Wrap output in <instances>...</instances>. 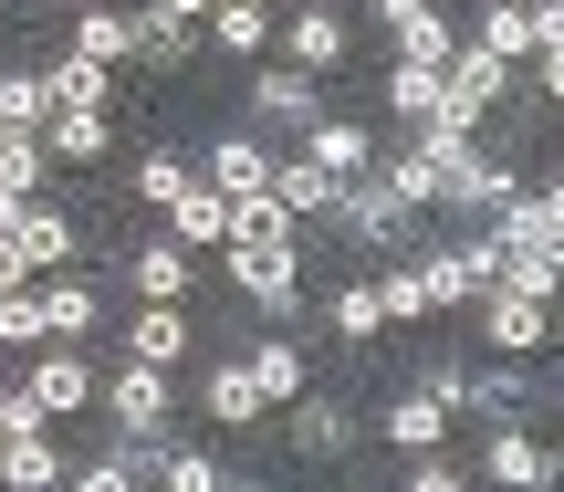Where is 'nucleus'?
I'll return each instance as SVG.
<instances>
[{
    "mask_svg": "<svg viewBox=\"0 0 564 492\" xmlns=\"http://www.w3.org/2000/svg\"><path fill=\"white\" fill-rule=\"evenodd\" d=\"M95 419H105V440L158 451V440H178V377L147 367V356H116V367H95Z\"/></svg>",
    "mask_w": 564,
    "mask_h": 492,
    "instance_id": "nucleus-1",
    "label": "nucleus"
},
{
    "mask_svg": "<svg viewBox=\"0 0 564 492\" xmlns=\"http://www.w3.org/2000/svg\"><path fill=\"white\" fill-rule=\"evenodd\" d=\"M220 272H230V293H241L262 325H303V272H314V252L303 242H220Z\"/></svg>",
    "mask_w": 564,
    "mask_h": 492,
    "instance_id": "nucleus-2",
    "label": "nucleus"
},
{
    "mask_svg": "<svg viewBox=\"0 0 564 492\" xmlns=\"http://www.w3.org/2000/svg\"><path fill=\"white\" fill-rule=\"evenodd\" d=\"M272 42H282V63L314 74V84L356 63V21H345L335 0H293V11H272Z\"/></svg>",
    "mask_w": 564,
    "mask_h": 492,
    "instance_id": "nucleus-3",
    "label": "nucleus"
},
{
    "mask_svg": "<svg viewBox=\"0 0 564 492\" xmlns=\"http://www.w3.org/2000/svg\"><path fill=\"white\" fill-rule=\"evenodd\" d=\"M502 105H512V63L481 53V42H460V53L440 63V126H470V137H481Z\"/></svg>",
    "mask_w": 564,
    "mask_h": 492,
    "instance_id": "nucleus-4",
    "label": "nucleus"
},
{
    "mask_svg": "<svg viewBox=\"0 0 564 492\" xmlns=\"http://www.w3.org/2000/svg\"><path fill=\"white\" fill-rule=\"evenodd\" d=\"M460 42L523 63V53H544V42H564V0H470V11H460Z\"/></svg>",
    "mask_w": 564,
    "mask_h": 492,
    "instance_id": "nucleus-5",
    "label": "nucleus"
},
{
    "mask_svg": "<svg viewBox=\"0 0 564 492\" xmlns=\"http://www.w3.org/2000/svg\"><path fill=\"white\" fill-rule=\"evenodd\" d=\"M188 284H199V252L178 231H137L116 252V293H137V304H188Z\"/></svg>",
    "mask_w": 564,
    "mask_h": 492,
    "instance_id": "nucleus-6",
    "label": "nucleus"
},
{
    "mask_svg": "<svg viewBox=\"0 0 564 492\" xmlns=\"http://www.w3.org/2000/svg\"><path fill=\"white\" fill-rule=\"evenodd\" d=\"M21 388H32V409L63 430V419H84V409H95V356H84V346H63V335H42V346L21 356Z\"/></svg>",
    "mask_w": 564,
    "mask_h": 492,
    "instance_id": "nucleus-7",
    "label": "nucleus"
},
{
    "mask_svg": "<svg viewBox=\"0 0 564 492\" xmlns=\"http://www.w3.org/2000/svg\"><path fill=\"white\" fill-rule=\"evenodd\" d=\"M241 105H251V126H262L272 147H293V137H303V126H314L335 95H324L314 74H293V63H262V74L241 84Z\"/></svg>",
    "mask_w": 564,
    "mask_h": 492,
    "instance_id": "nucleus-8",
    "label": "nucleus"
},
{
    "mask_svg": "<svg viewBox=\"0 0 564 492\" xmlns=\"http://www.w3.org/2000/svg\"><path fill=\"white\" fill-rule=\"evenodd\" d=\"M554 440L533 430V419H481V451H470V472L481 482H512V492H533V482H554Z\"/></svg>",
    "mask_w": 564,
    "mask_h": 492,
    "instance_id": "nucleus-9",
    "label": "nucleus"
},
{
    "mask_svg": "<svg viewBox=\"0 0 564 492\" xmlns=\"http://www.w3.org/2000/svg\"><path fill=\"white\" fill-rule=\"evenodd\" d=\"M42 325L63 335V346H95V325H105V304H116V272H84V263H63V272H42Z\"/></svg>",
    "mask_w": 564,
    "mask_h": 492,
    "instance_id": "nucleus-10",
    "label": "nucleus"
},
{
    "mask_svg": "<svg viewBox=\"0 0 564 492\" xmlns=\"http://www.w3.org/2000/svg\"><path fill=\"white\" fill-rule=\"evenodd\" d=\"M460 314L481 325L491 356H544L554 346V304H533V293H502V284H491V293H470Z\"/></svg>",
    "mask_w": 564,
    "mask_h": 492,
    "instance_id": "nucleus-11",
    "label": "nucleus"
},
{
    "mask_svg": "<svg viewBox=\"0 0 564 492\" xmlns=\"http://www.w3.org/2000/svg\"><path fill=\"white\" fill-rule=\"evenodd\" d=\"M272 419H282V440H293V461H345V451H356V430H366V419L345 409L335 388H303V398H282Z\"/></svg>",
    "mask_w": 564,
    "mask_h": 492,
    "instance_id": "nucleus-12",
    "label": "nucleus"
},
{
    "mask_svg": "<svg viewBox=\"0 0 564 492\" xmlns=\"http://www.w3.org/2000/svg\"><path fill=\"white\" fill-rule=\"evenodd\" d=\"M188 168H199V179L220 189V200H251V189L272 179V137H262V126H220V137H209Z\"/></svg>",
    "mask_w": 564,
    "mask_h": 492,
    "instance_id": "nucleus-13",
    "label": "nucleus"
},
{
    "mask_svg": "<svg viewBox=\"0 0 564 492\" xmlns=\"http://www.w3.org/2000/svg\"><path fill=\"white\" fill-rule=\"evenodd\" d=\"M11 242H21V263H32V284H42V272H63V263H84V221H74V210H53L42 189L21 200Z\"/></svg>",
    "mask_w": 564,
    "mask_h": 492,
    "instance_id": "nucleus-14",
    "label": "nucleus"
},
{
    "mask_svg": "<svg viewBox=\"0 0 564 492\" xmlns=\"http://www.w3.org/2000/svg\"><path fill=\"white\" fill-rule=\"evenodd\" d=\"M199 419H220V430H262V419H272V398L251 388L241 346H220V356L199 367Z\"/></svg>",
    "mask_w": 564,
    "mask_h": 492,
    "instance_id": "nucleus-15",
    "label": "nucleus"
},
{
    "mask_svg": "<svg viewBox=\"0 0 564 492\" xmlns=\"http://www.w3.org/2000/svg\"><path fill=\"white\" fill-rule=\"evenodd\" d=\"M491 242L502 252H564V179L554 189H512V200L491 210Z\"/></svg>",
    "mask_w": 564,
    "mask_h": 492,
    "instance_id": "nucleus-16",
    "label": "nucleus"
},
{
    "mask_svg": "<svg viewBox=\"0 0 564 492\" xmlns=\"http://www.w3.org/2000/svg\"><path fill=\"white\" fill-rule=\"evenodd\" d=\"M63 21H74V42H63V53L105 63V74H126V63H137V0H84V11H63Z\"/></svg>",
    "mask_w": 564,
    "mask_h": 492,
    "instance_id": "nucleus-17",
    "label": "nucleus"
},
{
    "mask_svg": "<svg viewBox=\"0 0 564 492\" xmlns=\"http://www.w3.org/2000/svg\"><path fill=\"white\" fill-rule=\"evenodd\" d=\"M293 147L324 168V179H356V168H377V116H335V105H324V116L303 126Z\"/></svg>",
    "mask_w": 564,
    "mask_h": 492,
    "instance_id": "nucleus-18",
    "label": "nucleus"
},
{
    "mask_svg": "<svg viewBox=\"0 0 564 492\" xmlns=\"http://www.w3.org/2000/svg\"><path fill=\"white\" fill-rule=\"evenodd\" d=\"M241 367H251V388H262L272 409H282V398H303V388H314V356H303V346H293L282 325H251V335H241Z\"/></svg>",
    "mask_w": 564,
    "mask_h": 492,
    "instance_id": "nucleus-19",
    "label": "nucleus"
},
{
    "mask_svg": "<svg viewBox=\"0 0 564 492\" xmlns=\"http://www.w3.org/2000/svg\"><path fill=\"white\" fill-rule=\"evenodd\" d=\"M116 346L178 377V367H188V346H199V325H188V304H137V314H126V335H116Z\"/></svg>",
    "mask_w": 564,
    "mask_h": 492,
    "instance_id": "nucleus-20",
    "label": "nucleus"
},
{
    "mask_svg": "<svg viewBox=\"0 0 564 492\" xmlns=\"http://www.w3.org/2000/svg\"><path fill=\"white\" fill-rule=\"evenodd\" d=\"M105 147H116V116H95V105H53L42 116V158L53 168H105Z\"/></svg>",
    "mask_w": 564,
    "mask_h": 492,
    "instance_id": "nucleus-21",
    "label": "nucleus"
},
{
    "mask_svg": "<svg viewBox=\"0 0 564 492\" xmlns=\"http://www.w3.org/2000/svg\"><path fill=\"white\" fill-rule=\"evenodd\" d=\"M387 137H419V126H440V63H387Z\"/></svg>",
    "mask_w": 564,
    "mask_h": 492,
    "instance_id": "nucleus-22",
    "label": "nucleus"
},
{
    "mask_svg": "<svg viewBox=\"0 0 564 492\" xmlns=\"http://www.w3.org/2000/svg\"><path fill=\"white\" fill-rule=\"evenodd\" d=\"M324 325H335V346H387V304H377V272H345V284L324 293Z\"/></svg>",
    "mask_w": 564,
    "mask_h": 492,
    "instance_id": "nucleus-23",
    "label": "nucleus"
},
{
    "mask_svg": "<svg viewBox=\"0 0 564 492\" xmlns=\"http://www.w3.org/2000/svg\"><path fill=\"white\" fill-rule=\"evenodd\" d=\"M377 430H387V461H398V451H429V440H449L460 419H449V409H440L429 388H398V398L377 409Z\"/></svg>",
    "mask_w": 564,
    "mask_h": 492,
    "instance_id": "nucleus-24",
    "label": "nucleus"
},
{
    "mask_svg": "<svg viewBox=\"0 0 564 492\" xmlns=\"http://www.w3.org/2000/svg\"><path fill=\"white\" fill-rule=\"evenodd\" d=\"M63 440H53V419H42V430H0V482L11 492H42V482H63Z\"/></svg>",
    "mask_w": 564,
    "mask_h": 492,
    "instance_id": "nucleus-25",
    "label": "nucleus"
},
{
    "mask_svg": "<svg viewBox=\"0 0 564 492\" xmlns=\"http://www.w3.org/2000/svg\"><path fill=\"white\" fill-rule=\"evenodd\" d=\"M199 21H158V11H147V0H137V63H147V74H188V63H199ZM137 63H126V74H137Z\"/></svg>",
    "mask_w": 564,
    "mask_h": 492,
    "instance_id": "nucleus-26",
    "label": "nucleus"
},
{
    "mask_svg": "<svg viewBox=\"0 0 564 492\" xmlns=\"http://www.w3.org/2000/svg\"><path fill=\"white\" fill-rule=\"evenodd\" d=\"M449 53H460V11H440V0L387 32V63H449Z\"/></svg>",
    "mask_w": 564,
    "mask_h": 492,
    "instance_id": "nucleus-27",
    "label": "nucleus"
},
{
    "mask_svg": "<svg viewBox=\"0 0 564 492\" xmlns=\"http://www.w3.org/2000/svg\"><path fill=\"white\" fill-rule=\"evenodd\" d=\"M167 231H178L188 252H209V242H230V200H220V189L199 179V168H188V189H178V200H167Z\"/></svg>",
    "mask_w": 564,
    "mask_h": 492,
    "instance_id": "nucleus-28",
    "label": "nucleus"
},
{
    "mask_svg": "<svg viewBox=\"0 0 564 492\" xmlns=\"http://www.w3.org/2000/svg\"><path fill=\"white\" fill-rule=\"evenodd\" d=\"M42 84H53V105H95V116H116V95H126V84L105 74V63H84V53H53Z\"/></svg>",
    "mask_w": 564,
    "mask_h": 492,
    "instance_id": "nucleus-29",
    "label": "nucleus"
},
{
    "mask_svg": "<svg viewBox=\"0 0 564 492\" xmlns=\"http://www.w3.org/2000/svg\"><path fill=\"white\" fill-rule=\"evenodd\" d=\"M262 189H272L282 210H293V221H314V210L335 200V179H324V168L303 158V147H272V179H262Z\"/></svg>",
    "mask_w": 564,
    "mask_h": 492,
    "instance_id": "nucleus-30",
    "label": "nucleus"
},
{
    "mask_svg": "<svg viewBox=\"0 0 564 492\" xmlns=\"http://www.w3.org/2000/svg\"><path fill=\"white\" fill-rule=\"evenodd\" d=\"M199 32L209 42H220V53H272V11H262V0H209V21H199Z\"/></svg>",
    "mask_w": 564,
    "mask_h": 492,
    "instance_id": "nucleus-31",
    "label": "nucleus"
},
{
    "mask_svg": "<svg viewBox=\"0 0 564 492\" xmlns=\"http://www.w3.org/2000/svg\"><path fill=\"white\" fill-rule=\"evenodd\" d=\"M230 461L220 451H188V440H158V492H220Z\"/></svg>",
    "mask_w": 564,
    "mask_h": 492,
    "instance_id": "nucleus-32",
    "label": "nucleus"
},
{
    "mask_svg": "<svg viewBox=\"0 0 564 492\" xmlns=\"http://www.w3.org/2000/svg\"><path fill=\"white\" fill-rule=\"evenodd\" d=\"M42 116H53L42 63H0V126H32V137H42Z\"/></svg>",
    "mask_w": 564,
    "mask_h": 492,
    "instance_id": "nucleus-33",
    "label": "nucleus"
},
{
    "mask_svg": "<svg viewBox=\"0 0 564 492\" xmlns=\"http://www.w3.org/2000/svg\"><path fill=\"white\" fill-rule=\"evenodd\" d=\"M398 482H408V492H460V482H470V451H449V440L398 451Z\"/></svg>",
    "mask_w": 564,
    "mask_h": 492,
    "instance_id": "nucleus-34",
    "label": "nucleus"
},
{
    "mask_svg": "<svg viewBox=\"0 0 564 492\" xmlns=\"http://www.w3.org/2000/svg\"><path fill=\"white\" fill-rule=\"evenodd\" d=\"M502 293H533V304H554L564 293V252H502V272H491Z\"/></svg>",
    "mask_w": 564,
    "mask_h": 492,
    "instance_id": "nucleus-35",
    "label": "nucleus"
},
{
    "mask_svg": "<svg viewBox=\"0 0 564 492\" xmlns=\"http://www.w3.org/2000/svg\"><path fill=\"white\" fill-rule=\"evenodd\" d=\"M42 335H53V325H42V293L11 284V293H0V356H32Z\"/></svg>",
    "mask_w": 564,
    "mask_h": 492,
    "instance_id": "nucleus-36",
    "label": "nucleus"
},
{
    "mask_svg": "<svg viewBox=\"0 0 564 492\" xmlns=\"http://www.w3.org/2000/svg\"><path fill=\"white\" fill-rule=\"evenodd\" d=\"M178 189H188V158H178V147H147V158H137V200H147V210H167Z\"/></svg>",
    "mask_w": 564,
    "mask_h": 492,
    "instance_id": "nucleus-37",
    "label": "nucleus"
},
{
    "mask_svg": "<svg viewBox=\"0 0 564 492\" xmlns=\"http://www.w3.org/2000/svg\"><path fill=\"white\" fill-rule=\"evenodd\" d=\"M158 21H209V0H147Z\"/></svg>",
    "mask_w": 564,
    "mask_h": 492,
    "instance_id": "nucleus-38",
    "label": "nucleus"
},
{
    "mask_svg": "<svg viewBox=\"0 0 564 492\" xmlns=\"http://www.w3.org/2000/svg\"><path fill=\"white\" fill-rule=\"evenodd\" d=\"M11 21H63V11H53V0H11Z\"/></svg>",
    "mask_w": 564,
    "mask_h": 492,
    "instance_id": "nucleus-39",
    "label": "nucleus"
},
{
    "mask_svg": "<svg viewBox=\"0 0 564 492\" xmlns=\"http://www.w3.org/2000/svg\"><path fill=\"white\" fill-rule=\"evenodd\" d=\"M53 11H84V0H53Z\"/></svg>",
    "mask_w": 564,
    "mask_h": 492,
    "instance_id": "nucleus-40",
    "label": "nucleus"
},
{
    "mask_svg": "<svg viewBox=\"0 0 564 492\" xmlns=\"http://www.w3.org/2000/svg\"><path fill=\"white\" fill-rule=\"evenodd\" d=\"M262 11H293V0H262Z\"/></svg>",
    "mask_w": 564,
    "mask_h": 492,
    "instance_id": "nucleus-41",
    "label": "nucleus"
},
{
    "mask_svg": "<svg viewBox=\"0 0 564 492\" xmlns=\"http://www.w3.org/2000/svg\"><path fill=\"white\" fill-rule=\"evenodd\" d=\"M0 388H11V377H0Z\"/></svg>",
    "mask_w": 564,
    "mask_h": 492,
    "instance_id": "nucleus-42",
    "label": "nucleus"
}]
</instances>
